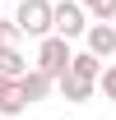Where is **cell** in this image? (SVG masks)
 <instances>
[{"instance_id":"obj_12","label":"cell","mask_w":116,"mask_h":120,"mask_svg":"<svg viewBox=\"0 0 116 120\" xmlns=\"http://www.w3.org/2000/svg\"><path fill=\"white\" fill-rule=\"evenodd\" d=\"M88 14H93V19H107V23H112V19H116V0H98Z\"/></svg>"},{"instance_id":"obj_7","label":"cell","mask_w":116,"mask_h":120,"mask_svg":"<svg viewBox=\"0 0 116 120\" xmlns=\"http://www.w3.org/2000/svg\"><path fill=\"white\" fill-rule=\"evenodd\" d=\"M28 111V102H23V92H19V79H5L0 74V116H23Z\"/></svg>"},{"instance_id":"obj_3","label":"cell","mask_w":116,"mask_h":120,"mask_svg":"<svg viewBox=\"0 0 116 120\" xmlns=\"http://www.w3.org/2000/svg\"><path fill=\"white\" fill-rule=\"evenodd\" d=\"M14 23L23 37H46L51 32V0H19Z\"/></svg>"},{"instance_id":"obj_8","label":"cell","mask_w":116,"mask_h":120,"mask_svg":"<svg viewBox=\"0 0 116 120\" xmlns=\"http://www.w3.org/2000/svg\"><path fill=\"white\" fill-rule=\"evenodd\" d=\"M70 74H79V79H93V83H98V74H102V60H98V56H93V51L84 46V51H74V56H70Z\"/></svg>"},{"instance_id":"obj_2","label":"cell","mask_w":116,"mask_h":120,"mask_svg":"<svg viewBox=\"0 0 116 120\" xmlns=\"http://www.w3.org/2000/svg\"><path fill=\"white\" fill-rule=\"evenodd\" d=\"M84 28H88V9L79 0H56L51 5V32H60L65 42H74V37H84Z\"/></svg>"},{"instance_id":"obj_9","label":"cell","mask_w":116,"mask_h":120,"mask_svg":"<svg viewBox=\"0 0 116 120\" xmlns=\"http://www.w3.org/2000/svg\"><path fill=\"white\" fill-rule=\"evenodd\" d=\"M23 69H28L23 51H19V46H5V51H0V74H5V79H19Z\"/></svg>"},{"instance_id":"obj_1","label":"cell","mask_w":116,"mask_h":120,"mask_svg":"<svg viewBox=\"0 0 116 120\" xmlns=\"http://www.w3.org/2000/svg\"><path fill=\"white\" fill-rule=\"evenodd\" d=\"M70 56H74V46L60 37V32H46V37H37V69L51 79H60L65 69H70Z\"/></svg>"},{"instance_id":"obj_10","label":"cell","mask_w":116,"mask_h":120,"mask_svg":"<svg viewBox=\"0 0 116 120\" xmlns=\"http://www.w3.org/2000/svg\"><path fill=\"white\" fill-rule=\"evenodd\" d=\"M19 37H23V32H19L14 19H0V51H5V46H19Z\"/></svg>"},{"instance_id":"obj_6","label":"cell","mask_w":116,"mask_h":120,"mask_svg":"<svg viewBox=\"0 0 116 120\" xmlns=\"http://www.w3.org/2000/svg\"><path fill=\"white\" fill-rule=\"evenodd\" d=\"M56 88H60V97H65L70 106H84L88 97H93V79H79V74H70V69H65V74L56 79Z\"/></svg>"},{"instance_id":"obj_14","label":"cell","mask_w":116,"mask_h":120,"mask_svg":"<svg viewBox=\"0 0 116 120\" xmlns=\"http://www.w3.org/2000/svg\"><path fill=\"white\" fill-rule=\"evenodd\" d=\"M112 23H116V19H112Z\"/></svg>"},{"instance_id":"obj_13","label":"cell","mask_w":116,"mask_h":120,"mask_svg":"<svg viewBox=\"0 0 116 120\" xmlns=\"http://www.w3.org/2000/svg\"><path fill=\"white\" fill-rule=\"evenodd\" d=\"M79 5H84V9H93V5H98V0H79Z\"/></svg>"},{"instance_id":"obj_5","label":"cell","mask_w":116,"mask_h":120,"mask_svg":"<svg viewBox=\"0 0 116 120\" xmlns=\"http://www.w3.org/2000/svg\"><path fill=\"white\" fill-rule=\"evenodd\" d=\"M51 88H56V79H51V74H42L37 65H28V69L19 74V92H23V102H28V106H33V102H42Z\"/></svg>"},{"instance_id":"obj_4","label":"cell","mask_w":116,"mask_h":120,"mask_svg":"<svg viewBox=\"0 0 116 120\" xmlns=\"http://www.w3.org/2000/svg\"><path fill=\"white\" fill-rule=\"evenodd\" d=\"M84 46L93 51V56H116V23H107V19H98V23H88L84 28Z\"/></svg>"},{"instance_id":"obj_11","label":"cell","mask_w":116,"mask_h":120,"mask_svg":"<svg viewBox=\"0 0 116 120\" xmlns=\"http://www.w3.org/2000/svg\"><path fill=\"white\" fill-rule=\"evenodd\" d=\"M98 83H102V97H107V102H116V65H107V69H102Z\"/></svg>"}]
</instances>
